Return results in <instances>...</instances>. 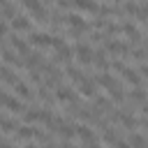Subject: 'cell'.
Returning <instances> with one entry per match:
<instances>
[{"instance_id": "cell-35", "label": "cell", "mask_w": 148, "mask_h": 148, "mask_svg": "<svg viewBox=\"0 0 148 148\" xmlns=\"http://www.w3.org/2000/svg\"><path fill=\"white\" fill-rule=\"evenodd\" d=\"M5 32H7V25H5V21H2V18H0V37H2V35H5Z\"/></svg>"}, {"instance_id": "cell-14", "label": "cell", "mask_w": 148, "mask_h": 148, "mask_svg": "<svg viewBox=\"0 0 148 148\" xmlns=\"http://www.w3.org/2000/svg\"><path fill=\"white\" fill-rule=\"evenodd\" d=\"M12 28L14 30H30V21L25 16H14L12 18Z\"/></svg>"}, {"instance_id": "cell-28", "label": "cell", "mask_w": 148, "mask_h": 148, "mask_svg": "<svg viewBox=\"0 0 148 148\" xmlns=\"http://www.w3.org/2000/svg\"><path fill=\"white\" fill-rule=\"evenodd\" d=\"M146 99H148V97H146V92L136 86V88H134V92H132V102H136V104H146Z\"/></svg>"}, {"instance_id": "cell-7", "label": "cell", "mask_w": 148, "mask_h": 148, "mask_svg": "<svg viewBox=\"0 0 148 148\" xmlns=\"http://www.w3.org/2000/svg\"><path fill=\"white\" fill-rule=\"evenodd\" d=\"M74 7H76V9H81V12H90V14L99 12V7H97V2H95V0H74Z\"/></svg>"}, {"instance_id": "cell-32", "label": "cell", "mask_w": 148, "mask_h": 148, "mask_svg": "<svg viewBox=\"0 0 148 148\" xmlns=\"http://www.w3.org/2000/svg\"><path fill=\"white\" fill-rule=\"evenodd\" d=\"M125 12L127 14H136V5L134 2H125Z\"/></svg>"}, {"instance_id": "cell-20", "label": "cell", "mask_w": 148, "mask_h": 148, "mask_svg": "<svg viewBox=\"0 0 148 148\" xmlns=\"http://www.w3.org/2000/svg\"><path fill=\"white\" fill-rule=\"evenodd\" d=\"M5 106H7L9 111H16V113H18V111H23V104H21L16 97H12V95H7V97H5Z\"/></svg>"}, {"instance_id": "cell-18", "label": "cell", "mask_w": 148, "mask_h": 148, "mask_svg": "<svg viewBox=\"0 0 148 148\" xmlns=\"http://www.w3.org/2000/svg\"><path fill=\"white\" fill-rule=\"evenodd\" d=\"M42 65V56H37V53H28L25 56V67L28 69H37Z\"/></svg>"}, {"instance_id": "cell-29", "label": "cell", "mask_w": 148, "mask_h": 148, "mask_svg": "<svg viewBox=\"0 0 148 148\" xmlns=\"http://www.w3.org/2000/svg\"><path fill=\"white\" fill-rule=\"evenodd\" d=\"M25 123H35V120H42V109H30L25 116Z\"/></svg>"}, {"instance_id": "cell-3", "label": "cell", "mask_w": 148, "mask_h": 148, "mask_svg": "<svg viewBox=\"0 0 148 148\" xmlns=\"http://www.w3.org/2000/svg\"><path fill=\"white\" fill-rule=\"evenodd\" d=\"M104 49H106V51H111V53H116V56H125V53H130V46H127V44H123V42H118V39L106 42V44H104Z\"/></svg>"}, {"instance_id": "cell-8", "label": "cell", "mask_w": 148, "mask_h": 148, "mask_svg": "<svg viewBox=\"0 0 148 148\" xmlns=\"http://www.w3.org/2000/svg\"><path fill=\"white\" fill-rule=\"evenodd\" d=\"M116 118H118V120H120V125H123V127H125V130H134V127H136V125H139V123H136V118H134V116H127V113H123V111H118V113H116Z\"/></svg>"}, {"instance_id": "cell-6", "label": "cell", "mask_w": 148, "mask_h": 148, "mask_svg": "<svg viewBox=\"0 0 148 148\" xmlns=\"http://www.w3.org/2000/svg\"><path fill=\"white\" fill-rule=\"evenodd\" d=\"M56 97H58L60 102H65V104H69V102H74V99H76L74 90H72V88H67V86H60V88H58V92H56Z\"/></svg>"}, {"instance_id": "cell-40", "label": "cell", "mask_w": 148, "mask_h": 148, "mask_svg": "<svg viewBox=\"0 0 148 148\" xmlns=\"http://www.w3.org/2000/svg\"><path fill=\"white\" fill-rule=\"evenodd\" d=\"M23 148H35V146H23Z\"/></svg>"}, {"instance_id": "cell-17", "label": "cell", "mask_w": 148, "mask_h": 148, "mask_svg": "<svg viewBox=\"0 0 148 148\" xmlns=\"http://www.w3.org/2000/svg\"><path fill=\"white\" fill-rule=\"evenodd\" d=\"M123 32H125V35H127L132 42H139V39H141V32H139V30H136L132 23H125V25H123Z\"/></svg>"}, {"instance_id": "cell-42", "label": "cell", "mask_w": 148, "mask_h": 148, "mask_svg": "<svg viewBox=\"0 0 148 148\" xmlns=\"http://www.w3.org/2000/svg\"><path fill=\"white\" fill-rule=\"evenodd\" d=\"M2 2H5V0H0V5H2Z\"/></svg>"}, {"instance_id": "cell-33", "label": "cell", "mask_w": 148, "mask_h": 148, "mask_svg": "<svg viewBox=\"0 0 148 148\" xmlns=\"http://www.w3.org/2000/svg\"><path fill=\"white\" fill-rule=\"evenodd\" d=\"M74 5V0H58V7L60 9H67V7H72Z\"/></svg>"}, {"instance_id": "cell-27", "label": "cell", "mask_w": 148, "mask_h": 148, "mask_svg": "<svg viewBox=\"0 0 148 148\" xmlns=\"http://www.w3.org/2000/svg\"><path fill=\"white\" fill-rule=\"evenodd\" d=\"M102 139H104V143H111V146H116V143H118V136H116V132H113L111 127H104Z\"/></svg>"}, {"instance_id": "cell-41", "label": "cell", "mask_w": 148, "mask_h": 148, "mask_svg": "<svg viewBox=\"0 0 148 148\" xmlns=\"http://www.w3.org/2000/svg\"><path fill=\"white\" fill-rule=\"evenodd\" d=\"M111 2H120V0H111Z\"/></svg>"}, {"instance_id": "cell-11", "label": "cell", "mask_w": 148, "mask_h": 148, "mask_svg": "<svg viewBox=\"0 0 148 148\" xmlns=\"http://www.w3.org/2000/svg\"><path fill=\"white\" fill-rule=\"evenodd\" d=\"M12 49H14L16 53H21V56H28V53H30L28 42H23V39H18V37H12Z\"/></svg>"}, {"instance_id": "cell-25", "label": "cell", "mask_w": 148, "mask_h": 148, "mask_svg": "<svg viewBox=\"0 0 148 148\" xmlns=\"http://www.w3.org/2000/svg\"><path fill=\"white\" fill-rule=\"evenodd\" d=\"M97 83H99V86H104L106 90H111V88L116 86V79H113V76H109V74H102V76H97Z\"/></svg>"}, {"instance_id": "cell-16", "label": "cell", "mask_w": 148, "mask_h": 148, "mask_svg": "<svg viewBox=\"0 0 148 148\" xmlns=\"http://www.w3.org/2000/svg\"><path fill=\"white\" fill-rule=\"evenodd\" d=\"M92 62L99 67V69H111V62L106 60V56H104V51H97L95 53V58H92Z\"/></svg>"}, {"instance_id": "cell-1", "label": "cell", "mask_w": 148, "mask_h": 148, "mask_svg": "<svg viewBox=\"0 0 148 148\" xmlns=\"http://www.w3.org/2000/svg\"><path fill=\"white\" fill-rule=\"evenodd\" d=\"M23 5H25L28 12H32V16L37 21H46V9H44V5L39 0H23Z\"/></svg>"}, {"instance_id": "cell-4", "label": "cell", "mask_w": 148, "mask_h": 148, "mask_svg": "<svg viewBox=\"0 0 148 148\" xmlns=\"http://www.w3.org/2000/svg\"><path fill=\"white\" fill-rule=\"evenodd\" d=\"M51 35H44V32H32L30 35V44H35V46H51Z\"/></svg>"}, {"instance_id": "cell-15", "label": "cell", "mask_w": 148, "mask_h": 148, "mask_svg": "<svg viewBox=\"0 0 148 148\" xmlns=\"http://www.w3.org/2000/svg\"><path fill=\"white\" fill-rule=\"evenodd\" d=\"M56 51H58V53H56V60H60V62H69V58H72V49H69V46L62 44V46H58Z\"/></svg>"}, {"instance_id": "cell-23", "label": "cell", "mask_w": 148, "mask_h": 148, "mask_svg": "<svg viewBox=\"0 0 148 148\" xmlns=\"http://www.w3.org/2000/svg\"><path fill=\"white\" fill-rule=\"evenodd\" d=\"M0 76H2V81H5V83H9V86H14V83L18 81V79L14 76V72H12L9 67H0Z\"/></svg>"}, {"instance_id": "cell-34", "label": "cell", "mask_w": 148, "mask_h": 148, "mask_svg": "<svg viewBox=\"0 0 148 148\" xmlns=\"http://www.w3.org/2000/svg\"><path fill=\"white\" fill-rule=\"evenodd\" d=\"M113 148H132V146H130V141H127V143H125V141H118Z\"/></svg>"}, {"instance_id": "cell-13", "label": "cell", "mask_w": 148, "mask_h": 148, "mask_svg": "<svg viewBox=\"0 0 148 148\" xmlns=\"http://www.w3.org/2000/svg\"><path fill=\"white\" fill-rule=\"evenodd\" d=\"M123 79H125V81H130L132 86H139V83H141V76H139L132 67H125V69H123Z\"/></svg>"}, {"instance_id": "cell-30", "label": "cell", "mask_w": 148, "mask_h": 148, "mask_svg": "<svg viewBox=\"0 0 148 148\" xmlns=\"http://www.w3.org/2000/svg\"><path fill=\"white\" fill-rule=\"evenodd\" d=\"M109 95H111V97H113V99H116V102H118V104H120V102H123V99H125V95H123V88H120V86H118V83H116V86H113V88H111V90H109Z\"/></svg>"}, {"instance_id": "cell-24", "label": "cell", "mask_w": 148, "mask_h": 148, "mask_svg": "<svg viewBox=\"0 0 148 148\" xmlns=\"http://www.w3.org/2000/svg\"><path fill=\"white\" fill-rule=\"evenodd\" d=\"M2 60H5L7 65H14V67H16V65H21V62H18V58H16V51H12V49H7V51L2 53Z\"/></svg>"}, {"instance_id": "cell-9", "label": "cell", "mask_w": 148, "mask_h": 148, "mask_svg": "<svg viewBox=\"0 0 148 148\" xmlns=\"http://www.w3.org/2000/svg\"><path fill=\"white\" fill-rule=\"evenodd\" d=\"M14 90H16V95H18L21 99H32V90L28 88V83L16 81V83H14Z\"/></svg>"}, {"instance_id": "cell-26", "label": "cell", "mask_w": 148, "mask_h": 148, "mask_svg": "<svg viewBox=\"0 0 148 148\" xmlns=\"http://www.w3.org/2000/svg\"><path fill=\"white\" fill-rule=\"evenodd\" d=\"M58 132H60V136H62V139H72V136L76 134V127H72V125H65V123H62V125L58 127Z\"/></svg>"}, {"instance_id": "cell-39", "label": "cell", "mask_w": 148, "mask_h": 148, "mask_svg": "<svg viewBox=\"0 0 148 148\" xmlns=\"http://www.w3.org/2000/svg\"><path fill=\"white\" fill-rule=\"evenodd\" d=\"M0 148H12V146H9V143H2V141H0Z\"/></svg>"}, {"instance_id": "cell-31", "label": "cell", "mask_w": 148, "mask_h": 148, "mask_svg": "<svg viewBox=\"0 0 148 148\" xmlns=\"http://www.w3.org/2000/svg\"><path fill=\"white\" fill-rule=\"evenodd\" d=\"M2 16H14V5H2Z\"/></svg>"}, {"instance_id": "cell-5", "label": "cell", "mask_w": 148, "mask_h": 148, "mask_svg": "<svg viewBox=\"0 0 148 148\" xmlns=\"http://www.w3.org/2000/svg\"><path fill=\"white\" fill-rule=\"evenodd\" d=\"M79 92H81L83 97H95V95H97V92H95V83H92L88 76L79 83Z\"/></svg>"}, {"instance_id": "cell-10", "label": "cell", "mask_w": 148, "mask_h": 148, "mask_svg": "<svg viewBox=\"0 0 148 148\" xmlns=\"http://www.w3.org/2000/svg\"><path fill=\"white\" fill-rule=\"evenodd\" d=\"M76 134H79V139H81V141H86V143L95 141V132H92L88 125H79V127H76Z\"/></svg>"}, {"instance_id": "cell-2", "label": "cell", "mask_w": 148, "mask_h": 148, "mask_svg": "<svg viewBox=\"0 0 148 148\" xmlns=\"http://www.w3.org/2000/svg\"><path fill=\"white\" fill-rule=\"evenodd\" d=\"M76 58H79L81 65H90L92 58H95V53H92V49L88 44H76Z\"/></svg>"}, {"instance_id": "cell-38", "label": "cell", "mask_w": 148, "mask_h": 148, "mask_svg": "<svg viewBox=\"0 0 148 148\" xmlns=\"http://www.w3.org/2000/svg\"><path fill=\"white\" fill-rule=\"evenodd\" d=\"M5 97H7V95H5V92H0V106H5Z\"/></svg>"}, {"instance_id": "cell-19", "label": "cell", "mask_w": 148, "mask_h": 148, "mask_svg": "<svg viewBox=\"0 0 148 148\" xmlns=\"http://www.w3.org/2000/svg\"><path fill=\"white\" fill-rule=\"evenodd\" d=\"M67 76H69V79H72L76 86H79V83L86 79V76H83V72H81V69H76V67H72V65H67Z\"/></svg>"}, {"instance_id": "cell-36", "label": "cell", "mask_w": 148, "mask_h": 148, "mask_svg": "<svg viewBox=\"0 0 148 148\" xmlns=\"http://www.w3.org/2000/svg\"><path fill=\"white\" fill-rule=\"evenodd\" d=\"M141 74H143V76H148V65H141Z\"/></svg>"}, {"instance_id": "cell-22", "label": "cell", "mask_w": 148, "mask_h": 148, "mask_svg": "<svg viewBox=\"0 0 148 148\" xmlns=\"http://www.w3.org/2000/svg\"><path fill=\"white\" fill-rule=\"evenodd\" d=\"M35 130H37V127H28V125H25V127H18V130H16V139H23V141H25V139H32V136H35Z\"/></svg>"}, {"instance_id": "cell-37", "label": "cell", "mask_w": 148, "mask_h": 148, "mask_svg": "<svg viewBox=\"0 0 148 148\" xmlns=\"http://www.w3.org/2000/svg\"><path fill=\"white\" fill-rule=\"evenodd\" d=\"M88 148H102V146H99L97 141H90V143H88Z\"/></svg>"}, {"instance_id": "cell-21", "label": "cell", "mask_w": 148, "mask_h": 148, "mask_svg": "<svg viewBox=\"0 0 148 148\" xmlns=\"http://www.w3.org/2000/svg\"><path fill=\"white\" fill-rule=\"evenodd\" d=\"M130 146H132V148H148V141H146L141 134L134 132V134H130Z\"/></svg>"}, {"instance_id": "cell-12", "label": "cell", "mask_w": 148, "mask_h": 148, "mask_svg": "<svg viewBox=\"0 0 148 148\" xmlns=\"http://www.w3.org/2000/svg\"><path fill=\"white\" fill-rule=\"evenodd\" d=\"M62 18H65V23L72 25V28H86V21H83L79 14H65Z\"/></svg>"}]
</instances>
